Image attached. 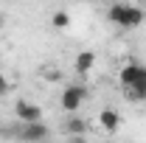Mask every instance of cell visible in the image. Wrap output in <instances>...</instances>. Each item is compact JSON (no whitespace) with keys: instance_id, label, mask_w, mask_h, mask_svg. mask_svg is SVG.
Masks as SVG:
<instances>
[{"instance_id":"cell-1","label":"cell","mask_w":146,"mask_h":143,"mask_svg":"<svg viewBox=\"0 0 146 143\" xmlns=\"http://www.w3.org/2000/svg\"><path fill=\"white\" fill-rule=\"evenodd\" d=\"M107 20L112 25H118V28H138V25H143L146 20V11L143 9H138V6H129V3H112L107 9Z\"/></svg>"},{"instance_id":"cell-2","label":"cell","mask_w":146,"mask_h":143,"mask_svg":"<svg viewBox=\"0 0 146 143\" xmlns=\"http://www.w3.org/2000/svg\"><path fill=\"white\" fill-rule=\"evenodd\" d=\"M87 95H90V90L84 87L82 81H73V84H68V87L62 90L59 104H62V109H65V112H79V109H82V104L87 101Z\"/></svg>"},{"instance_id":"cell-3","label":"cell","mask_w":146,"mask_h":143,"mask_svg":"<svg viewBox=\"0 0 146 143\" xmlns=\"http://www.w3.org/2000/svg\"><path fill=\"white\" fill-rule=\"evenodd\" d=\"M14 118L20 124H25V121H42V107L34 104V101H28V98H17L14 101Z\"/></svg>"},{"instance_id":"cell-4","label":"cell","mask_w":146,"mask_h":143,"mask_svg":"<svg viewBox=\"0 0 146 143\" xmlns=\"http://www.w3.org/2000/svg\"><path fill=\"white\" fill-rule=\"evenodd\" d=\"M17 135L23 140H28V143H39V140H48L51 138V129L42 124V121H25Z\"/></svg>"},{"instance_id":"cell-5","label":"cell","mask_w":146,"mask_h":143,"mask_svg":"<svg viewBox=\"0 0 146 143\" xmlns=\"http://www.w3.org/2000/svg\"><path fill=\"white\" fill-rule=\"evenodd\" d=\"M93 70H96V54H93V51L76 54V59H73V73L84 79V76H90Z\"/></svg>"},{"instance_id":"cell-6","label":"cell","mask_w":146,"mask_h":143,"mask_svg":"<svg viewBox=\"0 0 146 143\" xmlns=\"http://www.w3.org/2000/svg\"><path fill=\"white\" fill-rule=\"evenodd\" d=\"M96 121H98V126H101V129H104V132H110V135H112V132H118V129H121V121H124V118H121V112H118V109H101V112H98V118H96Z\"/></svg>"},{"instance_id":"cell-7","label":"cell","mask_w":146,"mask_h":143,"mask_svg":"<svg viewBox=\"0 0 146 143\" xmlns=\"http://www.w3.org/2000/svg\"><path fill=\"white\" fill-rule=\"evenodd\" d=\"M146 73V65H135V62H127L121 70H118V81L127 87V84H135L141 76Z\"/></svg>"},{"instance_id":"cell-8","label":"cell","mask_w":146,"mask_h":143,"mask_svg":"<svg viewBox=\"0 0 146 143\" xmlns=\"http://www.w3.org/2000/svg\"><path fill=\"white\" fill-rule=\"evenodd\" d=\"M62 129H65V135H70V138H84V135H87V124H84V118H79L76 112H68Z\"/></svg>"},{"instance_id":"cell-9","label":"cell","mask_w":146,"mask_h":143,"mask_svg":"<svg viewBox=\"0 0 146 143\" xmlns=\"http://www.w3.org/2000/svg\"><path fill=\"white\" fill-rule=\"evenodd\" d=\"M124 93H127L129 101H146V73L135 81V84H127V87H124Z\"/></svg>"},{"instance_id":"cell-10","label":"cell","mask_w":146,"mask_h":143,"mask_svg":"<svg viewBox=\"0 0 146 143\" xmlns=\"http://www.w3.org/2000/svg\"><path fill=\"white\" fill-rule=\"evenodd\" d=\"M70 14H68V11H54V14H51V28H54V31H68V28H70Z\"/></svg>"},{"instance_id":"cell-11","label":"cell","mask_w":146,"mask_h":143,"mask_svg":"<svg viewBox=\"0 0 146 143\" xmlns=\"http://www.w3.org/2000/svg\"><path fill=\"white\" fill-rule=\"evenodd\" d=\"M9 93H11V81L0 73V98H3V95H9Z\"/></svg>"},{"instance_id":"cell-12","label":"cell","mask_w":146,"mask_h":143,"mask_svg":"<svg viewBox=\"0 0 146 143\" xmlns=\"http://www.w3.org/2000/svg\"><path fill=\"white\" fill-rule=\"evenodd\" d=\"M59 79H62L59 70H45V81H59Z\"/></svg>"}]
</instances>
